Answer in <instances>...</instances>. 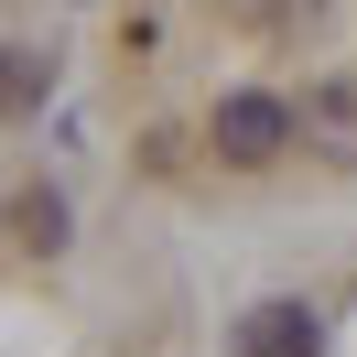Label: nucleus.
Segmentation results:
<instances>
[{"mask_svg": "<svg viewBox=\"0 0 357 357\" xmlns=\"http://www.w3.org/2000/svg\"><path fill=\"white\" fill-rule=\"evenodd\" d=\"M227 22H249V33H282V22H303V0H217Z\"/></svg>", "mask_w": 357, "mask_h": 357, "instance_id": "obj_5", "label": "nucleus"}, {"mask_svg": "<svg viewBox=\"0 0 357 357\" xmlns=\"http://www.w3.org/2000/svg\"><path fill=\"white\" fill-rule=\"evenodd\" d=\"M44 87H54V54L44 44H11V109H33Z\"/></svg>", "mask_w": 357, "mask_h": 357, "instance_id": "obj_4", "label": "nucleus"}, {"mask_svg": "<svg viewBox=\"0 0 357 357\" xmlns=\"http://www.w3.org/2000/svg\"><path fill=\"white\" fill-rule=\"evenodd\" d=\"M292 130H303V119H292L282 98H260V87L217 98V152H227V162H271V152H282Z\"/></svg>", "mask_w": 357, "mask_h": 357, "instance_id": "obj_1", "label": "nucleus"}, {"mask_svg": "<svg viewBox=\"0 0 357 357\" xmlns=\"http://www.w3.org/2000/svg\"><path fill=\"white\" fill-rule=\"evenodd\" d=\"M11 238L22 249H66V206L54 195H11Z\"/></svg>", "mask_w": 357, "mask_h": 357, "instance_id": "obj_3", "label": "nucleus"}, {"mask_svg": "<svg viewBox=\"0 0 357 357\" xmlns=\"http://www.w3.org/2000/svg\"><path fill=\"white\" fill-rule=\"evenodd\" d=\"M238 357H314V314L303 303H260L238 325Z\"/></svg>", "mask_w": 357, "mask_h": 357, "instance_id": "obj_2", "label": "nucleus"}]
</instances>
